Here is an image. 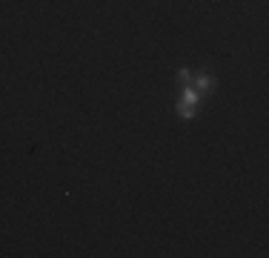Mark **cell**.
<instances>
[{"instance_id":"obj_1","label":"cell","mask_w":269,"mask_h":258,"mask_svg":"<svg viewBox=\"0 0 269 258\" xmlns=\"http://www.w3.org/2000/svg\"><path fill=\"white\" fill-rule=\"evenodd\" d=\"M212 89H215V78H212V75H201V78L195 81V92H206V95H209Z\"/></svg>"},{"instance_id":"obj_2","label":"cell","mask_w":269,"mask_h":258,"mask_svg":"<svg viewBox=\"0 0 269 258\" xmlns=\"http://www.w3.org/2000/svg\"><path fill=\"white\" fill-rule=\"evenodd\" d=\"M195 103H198V92H195V86H183L180 106H192V109H195Z\"/></svg>"},{"instance_id":"obj_3","label":"cell","mask_w":269,"mask_h":258,"mask_svg":"<svg viewBox=\"0 0 269 258\" xmlns=\"http://www.w3.org/2000/svg\"><path fill=\"white\" fill-rule=\"evenodd\" d=\"M178 112H180V118H186V121H189V118H195V109H192V106H180V103H178Z\"/></svg>"},{"instance_id":"obj_4","label":"cell","mask_w":269,"mask_h":258,"mask_svg":"<svg viewBox=\"0 0 269 258\" xmlns=\"http://www.w3.org/2000/svg\"><path fill=\"white\" fill-rule=\"evenodd\" d=\"M178 78H180V83H189V72L186 69H178Z\"/></svg>"}]
</instances>
